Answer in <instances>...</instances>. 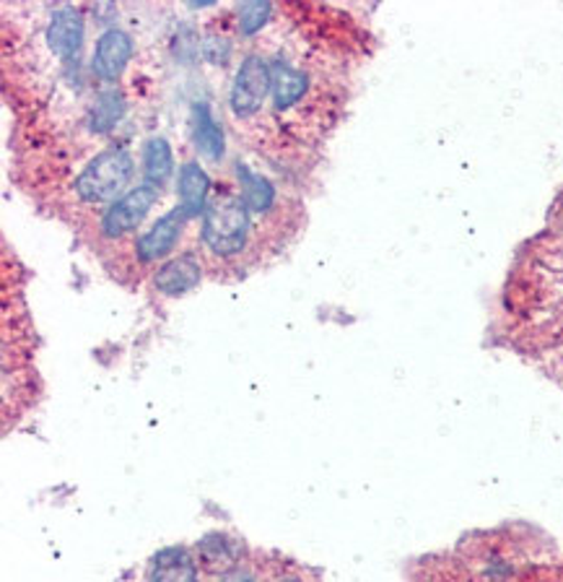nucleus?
<instances>
[{"mask_svg":"<svg viewBox=\"0 0 563 582\" xmlns=\"http://www.w3.org/2000/svg\"><path fill=\"white\" fill-rule=\"evenodd\" d=\"M257 224L237 187H216L200 219L203 258L216 269H239L252 250Z\"/></svg>","mask_w":563,"mask_h":582,"instance_id":"1","label":"nucleus"},{"mask_svg":"<svg viewBox=\"0 0 563 582\" xmlns=\"http://www.w3.org/2000/svg\"><path fill=\"white\" fill-rule=\"evenodd\" d=\"M133 178H136V157L128 146L115 144L94 153L81 167V172L70 182V195L79 208H96L102 214L130 191Z\"/></svg>","mask_w":563,"mask_h":582,"instance_id":"2","label":"nucleus"},{"mask_svg":"<svg viewBox=\"0 0 563 582\" xmlns=\"http://www.w3.org/2000/svg\"><path fill=\"white\" fill-rule=\"evenodd\" d=\"M267 60H271L273 73L271 102H267L273 117H276L280 128L284 125H299L320 104L322 83L307 62L291 58L284 50L267 53Z\"/></svg>","mask_w":563,"mask_h":582,"instance_id":"3","label":"nucleus"},{"mask_svg":"<svg viewBox=\"0 0 563 582\" xmlns=\"http://www.w3.org/2000/svg\"><path fill=\"white\" fill-rule=\"evenodd\" d=\"M79 5H50L45 9V26H42V45L47 55L58 60L66 73V81L83 87V45H87V16Z\"/></svg>","mask_w":563,"mask_h":582,"instance_id":"4","label":"nucleus"},{"mask_svg":"<svg viewBox=\"0 0 563 582\" xmlns=\"http://www.w3.org/2000/svg\"><path fill=\"white\" fill-rule=\"evenodd\" d=\"M273 89V73L271 60L263 50H248L239 58L237 71L231 76L229 91H227V110L237 128L242 125L257 123L263 115L265 104L271 102Z\"/></svg>","mask_w":563,"mask_h":582,"instance_id":"5","label":"nucleus"},{"mask_svg":"<svg viewBox=\"0 0 563 582\" xmlns=\"http://www.w3.org/2000/svg\"><path fill=\"white\" fill-rule=\"evenodd\" d=\"M161 201V191L146 182L133 185L123 198H117L110 208H104L96 221V235L104 242H123L143 227L153 206Z\"/></svg>","mask_w":563,"mask_h":582,"instance_id":"6","label":"nucleus"},{"mask_svg":"<svg viewBox=\"0 0 563 582\" xmlns=\"http://www.w3.org/2000/svg\"><path fill=\"white\" fill-rule=\"evenodd\" d=\"M189 224V216L182 212L180 206H174L172 212L159 216L149 229L140 235L130 244V261L136 269H157L169 258L174 255L177 244L185 235V227Z\"/></svg>","mask_w":563,"mask_h":582,"instance_id":"7","label":"nucleus"},{"mask_svg":"<svg viewBox=\"0 0 563 582\" xmlns=\"http://www.w3.org/2000/svg\"><path fill=\"white\" fill-rule=\"evenodd\" d=\"M133 58H136V37L125 26L107 24L94 42L89 73L102 87H117V81L128 73Z\"/></svg>","mask_w":563,"mask_h":582,"instance_id":"8","label":"nucleus"},{"mask_svg":"<svg viewBox=\"0 0 563 582\" xmlns=\"http://www.w3.org/2000/svg\"><path fill=\"white\" fill-rule=\"evenodd\" d=\"M234 180L237 193L244 201L248 212L255 219L257 229L260 224H273L276 219H284V195H280L278 185L267 174L252 170V167L237 161L234 164ZM263 231V229H260Z\"/></svg>","mask_w":563,"mask_h":582,"instance_id":"9","label":"nucleus"},{"mask_svg":"<svg viewBox=\"0 0 563 582\" xmlns=\"http://www.w3.org/2000/svg\"><path fill=\"white\" fill-rule=\"evenodd\" d=\"M206 278V258L198 250H185L172 255L151 271V289L164 299H180L195 292Z\"/></svg>","mask_w":563,"mask_h":582,"instance_id":"10","label":"nucleus"},{"mask_svg":"<svg viewBox=\"0 0 563 582\" xmlns=\"http://www.w3.org/2000/svg\"><path fill=\"white\" fill-rule=\"evenodd\" d=\"M146 582H203L206 572L195 549L174 544L159 549L146 564Z\"/></svg>","mask_w":563,"mask_h":582,"instance_id":"11","label":"nucleus"},{"mask_svg":"<svg viewBox=\"0 0 563 582\" xmlns=\"http://www.w3.org/2000/svg\"><path fill=\"white\" fill-rule=\"evenodd\" d=\"M214 180L198 159H187L177 174V206L193 219H203L210 195H214Z\"/></svg>","mask_w":563,"mask_h":582,"instance_id":"12","label":"nucleus"},{"mask_svg":"<svg viewBox=\"0 0 563 582\" xmlns=\"http://www.w3.org/2000/svg\"><path fill=\"white\" fill-rule=\"evenodd\" d=\"M193 549H195V554H198L203 572H206L208 578L210 574L229 570V567L242 562V559L250 554V549L244 546L242 538L229 536V533H221V530L206 533V536L198 538V544H195Z\"/></svg>","mask_w":563,"mask_h":582,"instance_id":"13","label":"nucleus"},{"mask_svg":"<svg viewBox=\"0 0 563 582\" xmlns=\"http://www.w3.org/2000/svg\"><path fill=\"white\" fill-rule=\"evenodd\" d=\"M189 130H193L195 151L210 164H221L227 153V136H223L221 123L216 121L214 107L208 102H195L193 115H189Z\"/></svg>","mask_w":563,"mask_h":582,"instance_id":"14","label":"nucleus"},{"mask_svg":"<svg viewBox=\"0 0 563 582\" xmlns=\"http://www.w3.org/2000/svg\"><path fill=\"white\" fill-rule=\"evenodd\" d=\"M125 112H128V96L117 87H102L87 107L83 128H87L91 136H107V133H112L123 123Z\"/></svg>","mask_w":563,"mask_h":582,"instance_id":"15","label":"nucleus"},{"mask_svg":"<svg viewBox=\"0 0 563 582\" xmlns=\"http://www.w3.org/2000/svg\"><path fill=\"white\" fill-rule=\"evenodd\" d=\"M174 167H177V161H174V151L164 136H151L149 141H143V149H140V182L159 187L164 193V187L174 174Z\"/></svg>","mask_w":563,"mask_h":582,"instance_id":"16","label":"nucleus"},{"mask_svg":"<svg viewBox=\"0 0 563 582\" xmlns=\"http://www.w3.org/2000/svg\"><path fill=\"white\" fill-rule=\"evenodd\" d=\"M276 19V5L267 3V0H255V3H239L234 5V30L242 39L257 37L271 21Z\"/></svg>","mask_w":563,"mask_h":582,"instance_id":"17","label":"nucleus"},{"mask_svg":"<svg viewBox=\"0 0 563 582\" xmlns=\"http://www.w3.org/2000/svg\"><path fill=\"white\" fill-rule=\"evenodd\" d=\"M200 58L208 62V66H216V68H223L229 66L231 58H234V37L221 30H206V34L200 37Z\"/></svg>","mask_w":563,"mask_h":582,"instance_id":"18","label":"nucleus"},{"mask_svg":"<svg viewBox=\"0 0 563 582\" xmlns=\"http://www.w3.org/2000/svg\"><path fill=\"white\" fill-rule=\"evenodd\" d=\"M271 570H273V564L257 562L255 554L250 551L242 562H237L234 567H229V570H223L218 574H210L208 580L210 582H265Z\"/></svg>","mask_w":563,"mask_h":582,"instance_id":"19","label":"nucleus"},{"mask_svg":"<svg viewBox=\"0 0 563 582\" xmlns=\"http://www.w3.org/2000/svg\"><path fill=\"white\" fill-rule=\"evenodd\" d=\"M265 582H317L309 570L294 562H273V570Z\"/></svg>","mask_w":563,"mask_h":582,"instance_id":"20","label":"nucleus"}]
</instances>
